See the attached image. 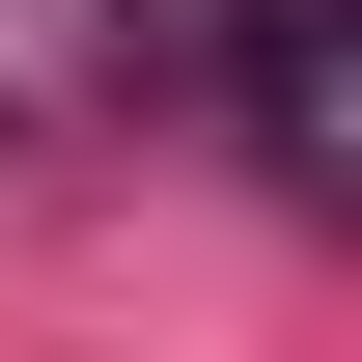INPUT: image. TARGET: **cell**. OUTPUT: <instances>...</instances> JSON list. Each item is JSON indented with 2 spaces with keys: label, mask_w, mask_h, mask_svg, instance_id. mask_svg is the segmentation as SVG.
Here are the masks:
<instances>
[{
  "label": "cell",
  "mask_w": 362,
  "mask_h": 362,
  "mask_svg": "<svg viewBox=\"0 0 362 362\" xmlns=\"http://www.w3.org/2000/svg\"><path fill=\"white\" fill-rule=\"evenodd\" d=\"M112 56L139 84H223L251 139H307V0H112Z\"/></svg>",
  "instance_id": "6da1fadb"
}]
</instances>
